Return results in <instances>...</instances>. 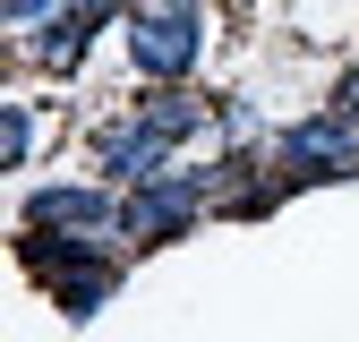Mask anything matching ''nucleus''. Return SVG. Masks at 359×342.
<instances>
[{
    "mask_svg": "<svg viewBox=\"0 0 359 342\" xmlns=\"http://www.w3.org/2000/svg\"><path fill=\"white\" fill-rule=\"evenodd\" d=\"M26 231L111 240V231H120V197H111V189H34V197H26Z\"/></svg>",
    "mask_w": 359,
    "mask_h": 342,
    "instance_id": "nucleus-5",
    "label": "nucleus"
},
{
    "mask_svg": "<svg viewBox=\"0 0 359 342\" xmlns=\"http://www.w3.org/2000/svg\"><path fill=\"white\" fill-rule=\"evenodd\" d=\"M103 18H111V0H69V9H52V18H43V34H34V69L69 77V69L86 60V43H95Z\"/></svg>",
    "mask_w": 359,
    "mask_h": 342,
    "instance_id": "nucleus-6",
    "label": "nucleus"
},
{
    "mask_svg": "<svg viewBox=\"0 0 359 342\" xmlns=\"http://www.w3.org/2000/svg\"><path fill=\"white\" fill-rule=\"evenodd\" d=\"M171 9H205V0H171Z\"/></svg>",
    "mask_w": 359,
    "mask_h": 342,
    "instance_id": "nucleus-10",
    "label": "nucleus"
},
{
    "mask_svg": "<svg viewBox=\"0 0 359 342\" xmlns=\"http://www.w3.org/2000/svg\"><path fill=\"white\" fill-rule=\"evenodd\" d=\"M274 171H283V189L291 180H342V171H359V120L351 111L291 120L283 137H274Z\"/></svg>",
    "mask_w": 359,
    "mask_h": 342,
    "instance_id": "nucleus-3",
    "label": "nucleus"
},
{
    "mask_svg": "<svg viewBox=\"0 0 359 342\" xmlns=\"http://www.w3.org/2000/svg\"><path fill=\"white\" fill-rule=\"evenodd\" d=\"M26 154H34V111L9 103V171H26Z\"/></svg>",
    "mask_w": 359,
    "mask_h": 342,
    "instance_id": "nucleus-7",
    "label": "nucleus"
},
{
    "mask_svg": "<svg viewBox=\"0 0 359 342\" xmlns=\"http://www.w3.org/2000/svg\"><path fill=\"white\" fill-rule=\"evenodd\" d=\"M222 171H231V163H222ZM222 171H154V180L120 189V240H180L214 205Z\"/></svg>",
    "mask_w": 359,
    "mask_h": 342,
    "instance_id": "nucleus-1",
    "label": "nucleus"
},
{
    "mask_svg": "<svg viewBox=\"0 0 359 342\" xmlns=\"http://www.w3.org/2000/svg\"><path fill=\"white\" fill-rule=\"evenodd\" d=\"M334 111H351V120H359V60L334 77Z\"/></svg>",
    "mask_w": 359,
    "mask_h": 342,
    "instance_id": "nucleus-9",
    "label": "nucleus"
},
{
    "mask_svg": "<svg viewBox=\"0 0 359 342\" xmlns=\"http://www.w3.org/2000/svg\"><path fill=\"white\" fill-rule=\"evenodd\" d=\"M171 154H180V146L163 137L146 111L111 120L103 137H95V163H103V180H111V189H137V180H154V171H171Z\"/></svg>",
    "mask_w": 359,
    "mask_h": 342,
    "instance_id": "nucleus-4",
    "label": "nucleus"
},
{
    "mask_svg": "<svg viewBox=\"0 0 359 342\" xmlns=\"http://www.w3.org/2000/svg\"><path fill=\"white\" fill-rule=\"evenodd\" d=\"M0 18H9V26H43V18H52V0H0Z\"/></svg>",
    "mask_w": 359,
    "mask_h": 342,
    "instance_id": "nucleus-8",
    "label": "nucleus"
},
{
    "mask_svg": "<svg viewBox=\"0 0 359 342\" xmlns=\"http://www.w3.org/2000/svg\"><path fill=\"white\" fill-rule=\"evenodd\" d=\"M205 60V18L197 9H171V0H154V9L128 18V69L154 77V86H180Z\"/></svg>",
    "mask_w": 359,
    "mask_h": 342,
    "instance_id": "nucleus-2",
    "label": "nucleus"
}]
</instances>
